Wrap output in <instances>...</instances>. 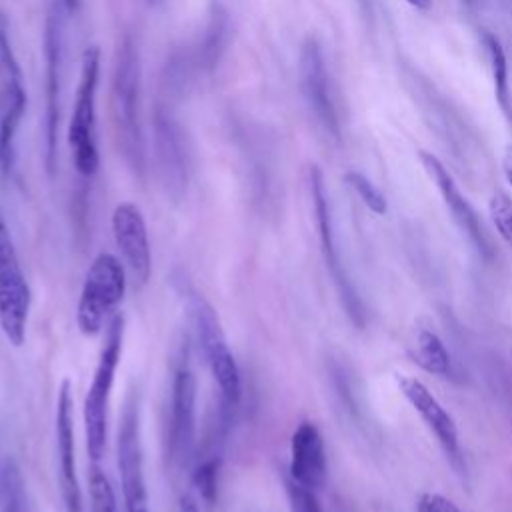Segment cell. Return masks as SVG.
Instances as JSON below:
<instances>
[{
    "label": "cell",
    "instance_id": "obj_1",
    "mask_svg": "<svg viewBox=\"0 0 512 512\" xmlns=\"http://www.w3.org/2000/svg\"><path fill=\"white\" fill-rule=\"evenodd\" d=\"M110 112L118 148L132 172L142 176L146 168V152L140 124V52L130 34H126L116 48Z\"/></svg>",
    "mask_w": 512,
    "mask_h": 512
},
{
    "label": "cell",
    "instance_id": "obj_2",
    "mask_svg": "<svg viewBox=\"0 0 512 512\" xmlns=\"http://www.w3.org/2000/svg\"><path fill=\"white\" fill-rule=\"evenodd\" d=\"M122 340H124V316L114 314L106 324L104 344L92 374V382L84 396L82 418L86 432V448L92 462H98L106 450L108 438V408L116 370L122 358Z\"/></svg>",
    "mask_w": 512,
    "mask_h": 512
},
{
    "label": "cell",
    "instance_id": "obj_3",
    "mask_svg": "<svg viewBox=\"0 0 512 512\" xmlns=\"http://www.w3.org/2000/svg\"><path fill=\"white\" fill-rule=\"evenodd\" d=\"M100 78V48L88 46L82 52L80 76L68 122V148L80 176H94L100 166L96 146V90Z\"/></svg>",
    "mask_w": 512,
    "mask_h": 512
},
{
    "label": "cell",
    "instance_id": "obj_4",
    "mask_svg": "<svg viewBox=\"0 0 512 512\" xmlns=\"http://www.w3.org/2000/svg\"><path fill=\"white\" fill-rule=\"evenodd\" d=\"M230 38V18L220 2H212L202 32L184 48L172 52L164 66V84L170 92H182L196 76L212 72Z\"/></svg>",
    "mask_w": 512,
    "mask_h": 512
},
{
    "label": "cell",
    "instance_id": "obj_5",
    "mask_svg": "<svg viewBox=\"0 0 512 512\" xmlns=\"http://www.w3.org/2000/svg\"><path fill=\"white\" fill-rule=\"evenodd\" d=\"M126 292L124 264L110 252H100L86 276L76 304V324L80 334L96 336L110 322Z\"/></svg>",
    "mask_w": 512,
    "mask_h": 512
},
{
    "label": "cell",
    "instance_id": "obj_6",
    "mask_svg": "<svg viewBox=\"0 0 512 512\" xmlns=\"http://www.w3.org/2000/svg\"><path fill=\"white\" fill-rule=\"evenodd\" d=\"M188 314L208 370L220 388L222 400L226 406L232 408L240 400L242 380L234 354L224 336L220 318L214 306L198 292H192L188 296Z\"/></svg>",
    "mask_w": 512,
    "mask_h": 512
},
{
    "label": "cell",
    "instance_id": "obj_7",
    "mask_svg": "<svg viewBox=\"0 0 512 512\" xmlns=\"http://www.w3.org/2000/svg\"><path fill=\"white\" fill-rule=\"evenodd\" d=\"M32 290L22 272L18 252L0 210V328L12 346L26 342Z\"/></svg>",
    "mask_w": 512,
    "mask_h": 512
},
{
    "label": "cell",
    "instance_id": "obj_8",
    "mask_svg": "<svg viewBox=\"0 0 512 512\" xmlns=\"http://www.w3.org/2000/svg\"><path fill=\"white\" fill-rule=\"evenodd\" d=\"M0 172L8 176L16 160V134L26 114L28 96L22 80V70L14 56L8 22L0 12Z\"/></svg>",
    "mask_w": 512,
    "mask_h": 512
},
{
    "label": "cell",
    "instance_id": "obj_9",
    "mask_svg": "<svg viewBox=\"0 0 512 512\" xmlns=\"http://www.w3.org/2000/svg\"><path fill=\"white\" fill-rule=\"evenodd\" d=\"M308 186H310V196H312V208H314V222H316V230H318V240H320V250L326 262V268L334 280V286L340 294V302L348 314V318L362 328L366 314H364V306L362 300L358 296V292L354 290L352 280L346 274V268L340 260L338 248H336V240H334V226H332V214H330V202H328V194H326V182H324V174L320 170L318 164H310L308 168Z\"/></svg>",
    "mask_w": 512,
    "mask_h": 512
},
{
    "label": "cell",
    "instance_id": "obj_10",
    "mask_svg": "<svg viewBox=\"0 0 512 512\" xmlns=\"http://www.w3.org/2000/svg\"><path fill=\"white\" fill-rule=\"evenodd\" d=\"M118 452V474L126 512H150L148 488L144 476V452L140 440V412L138 400L128 398L116 440Z\"/></svg>",
    "mask_w": 512,
    "mask_h": 512
},
{
    "label": "cell",
    "instance_id": "obj_11",
    "mask_svg": "<svg viewBox=\"0 0 512 512\" xmlns=\"http://www.w3.org/2000/svg\"><path fill=\"white\" fill-rule=\"evenodd\" d=\"M298 84L300 92L314 114L318 126L336 142L342 138L340 120L330 90V76L320 42L314 36H306L298 54Z\"/></svg>",
    "mask_w": 512,
    "mask_h": 512
},
{
    "label": "cell",
    "instance_id": "obj_12",
    "mask_svg": "<svg viewBox=\"0 0 512 512\" xmlns=\"http://www.w3.org/2000/svg\"><path fill=\"white\" fill-rule=\"evenodd\" d=\"M154 152L156 164L164 182V188L174 198H180L186 190L190 170V150L182 124L174 118L166 104H156L152 112Z\"/></svg>",
    "mask_w": 512,
    "mask_h": 512
},
{
    "label": "cell",
    "instance_id": "obj_13",
    "mask_svg": "<svg viewBox=\"0 0 512 512\" xmlns=\"http://www.w3.org/2000/svg\"><path fill=\"white\" fill-rule=\"evenodd\" d=\"M418 160H420L422 168L426 170V174L430 176V180L436 184V188H438L444 204L448 206L454 222L458 224V228L466 234V238L470 240V244L474 246L478 256L490 262L494 258V248L490 244V238L486 236L484 226H482L474 206L460 192V188L454 182L448 168L442 164V160L436 154H432L428 150H418Z\"/></svg>",
    "mask_w": 512,
    "mask_h": 512
},
{
    "label": "cell",
    "instance_id": "obj_14",
    "mask_svg": "<svg viewBox=\"0 0 512 512\" xmlns=\"http://www.w3.org/2000/svg\"><path fill=\"white\" fill-rule=\"evenodd\" d=\"M398 388L402 396L408 400V404L418 412L426 428L434 434L438 440L442 452L450 460V464L462 474L466 470L464 466V456L460 450V438H458V428L454 418L448 414V410L438 402V398L428 390L424 382H420L414 376H398L396 378Z\"/></svg>",
    "mask_w": 512,
    "mask_h": 512
},
{
    "label": "cell",
    "instance_id": "obj_15",
    "mask_svg": "<svg viewBox=\"0 0 512 512\" xmlns=\"http://www.w3.org/2000/svg\"><path fill=\"white\" fill-rule=\"evenodd\" d=\"M196 434V378L186 358L176 366L170 398L168 452L178 466H186Z\"/></svg>",
    "mask_w": 512,
    "mask_h": 512
},
{
    "label": "cell",
    "instance_id": "obj_16",
    "mask_svg": "<svg viewBox=\"0 0 512 512\" xmlns=\"http://www.w3.org/2000/svg\"><path fill=\"white\" fill-rule=\"evenodd\" d=\"M112 234L134 286H146L152 272V252L144 214L134 202H120L114 208Z\"/></svg>",
    "mask_w": 512,
    "mask_h": 512
},
{
    "label": "cell",
    "instance_id": "obj_17",
    "mask_svg": "<svg viewBox=\"0 0 512 512\" xmlns=\"http://www.w3.org/2000/svg\"><path fill=\"white\" fill-rule=\"evenodd\" d=\"M74 400L72 382L62 380L56 398V452H58V476L64 512H82V492L76 474V450H74Z\"/></svg>",
    "mask_w": 512,
    "mask_h": 512
},
{
    "label": "cell",
    "instance_id": "obj_18",
    "mask_svg": "<svg viewBox=\"0 0 512 512\" xmlns=\"http://www.w3.org/2000/svg\"><path fill=\"white\" fill-rule=\"evenodd\" d=\"M44 60H46V168L52 172L56 162V140L60 126V76H62V26L56 12L46 16L44 24Z\"/></svg>",
    "mask_w": 512,
    "mask_h": 512
},
{
    "label": "cell",
    "instance_id": "obj_19",
    "mask_svg": "<svg viewBox=\"0 0 512 512\" xmlns=\"http://www.w3.org/2000/svg\"><path fill=\"white\" fill-rule=\"evenodd\" d=\"M328 474L324 440L314 422H300L290 440V478L316 492L324 486Z\"/></svg>",
    "mask_w": 512,
    "mask_h": 512
},
{
    "label": "cell",
    "instance_id": "obj_20",
    "mask_svg": "<svg viewBox=\"0 0 512 512\" xmlns=\"http://www.w3.org/2000/svg\"><path fill=\"white\" fill-rule=\"evenodd\" d=\"M412 360L426 372L436 376L452 374V358L440 336L428 328H420L412 344Z\"/></svg>",
    "mask_w": 512,
    "mask_h": 512
},
{
    "label": "cell",
    "instance_id": "obj_21",
    "mask_svg": "<svg viewBox=\"0 0 512 512\" xmlns=\"http://www.w3.org/2000/svg\"><path fill=\"white\" fill-rule=\"evenodd\" d=\"M484 46L488 52V62H490V74H492V84H494V96L496 102L502 110V114L512 122V94H510V80H508V60L504 46L500 38L492 32H484Z\"/></svg>",
    "mask_w": 512,
    "mask_h": 512
},
{
    "label": "cell",
    "instance_id": "obj_22",
    "mask_svg": "<svg viewBox=\"0 0 512 512\" xmlns=\"http://www.w3.org/2000/svg\"><path fill=\"white\" fill-rule=\"evenodd\" d=\"M0 512H30L26 482L12 456L0 464Z\"/></svg>",
    "mask_w": 512,
    "mask_h": 512
},
{
    "label": "cell",
    "instance_id": "obj_23",
    "mask_svg": "<svg viewBox=\"0 0 512 512\" xmlns=\"http://www.w3.org/2000/svg\"><path fill=\"white\" fill-rule=\"evenodd\" d=\"M344 180L358 194V198L366 204L368 210H372L374 214H386V210H388L386 196L368 176H364L362 172L350 170L344 174Z\"/></svg>",
    "mask_w": 512,
    "mask_h": 512
},
{
    "label": "cell",
    "instance_id": "obj_24",
    "mask_svg": "<svg viewBox=\"0 0 512 512\" xmlns=\"http://www.w3.org/2000/svg\"><path fill=\"white\" fill-rule=\"evenodd\" d=\"M88 486H90V512H118L112 484L98 466L90 468Z\"/></svg>",
    "mask_w": 512,
    "mask_h": 512
},
{
    "label": "cell",
    "instance_id": "obj_25",
    "mask_svg": "<svg viewBox=\"0 0 512 512\" xmlns=\"http://www.w3.org/2000/svg\"><path fill=\"white\" fill-rule=\"evenodd\" d=\"M488 214L496 232L512 250V198L502 190L494 192L488 200Z\"/></svg>",
    "mask_w": 512,
    "mask_h": 512
},
{
    "label": "cell",
    "instance_id": "obj_26",
    "mask_svg": "<svg viewBox=\"0 0 512 512\" xmlns=\"http://www.w3.org/2000/svg\"><path fill=\"white\" fill-rule=\"evenodd\" d=\"M218 470H220V456L212 454L208 458H204L196 470H194V484L200 492V496L212 504L216 500V492H218Z\"/></svg>",
    "mask_w": 512,
    "mask_h": 512
},
{
    "label": "cell",
    "instance_id": "obj_27",
    "mask_svg": "<svg viewBox=\"0 0 512 512\" xmlns=\"http://www.w3.org/2000/svg\"><path fill=\"white\" fill-rule=\"evenodd\" d=\"M286 494H288L290 512H322L316 494L312 490L296 484L292 478L286 480Z\"/></svg>",
    "mask_w": 512,
    "mask_h": 512
},
{
    "label": "cell",
    "instance_id": "obj_28",
    "mask_svg": "<svg viewBox=\"0 0 512 512\" xmlns=\"http://www.w3.org/2000/svg\"><path fill=\"white\" fill-rule=\"evenodd\" d=\"M416 512H460V508L442 494L424 492L416 502Z\"/></svg>",
    "mask_w": 512,
    "mask_h": 512
},
{
    "label": "cell",
    "instance_id": "obj_29",
    "mask_svg": "<svg viewBox=\"0 0 512 512\" xmlns=\"http://www.w3.org/2000/svg\"><path fill=\"white\" fill-rule=\"evenodd\" d=\"M502 172L506 182L512 186V144H506L504 152H502Z\"/></svg>",
    "mask_w": 512,
    "mask_h": 512
},
{
    "label": "cell",
    "instance_id": "obj_30",
    "mask_svg": "<svg viewBox=\"0 0 512 512\" xmlns=\"http://www.w3.org/2000/svg\"><path fill=\"white\" fill-rule=\"evenodd\" d=\"M416 10H428L432 6V0H406Z\"/></svg>",
    "mask_w": 512,
    "mask_h": 512
},
{
    "label": "cell",
    "instance_id": "obj_31",
    "mask_svg": "<svg viewBox=\"0 0 512 512\" xmlns=\"http://www.w3.org/2000/svg\"><path fill=\"white\" fill-rule=\"evenodd\" d=\"M62 4H64V8L68 10V12H76L78 10V4H80V0H60Z\"/></svg>",
    "mask_w": 512,
    "mask_h": 512
},
{
    "label": "cell",
    "instance_id": "obj_32",
    "mask_svg": "<svg viewBox=\"0 0 512 512\" xmlns=\"http://www.w3.org/2000/svg\"><path fill=\"white\" fill-rule=\"evenodd\" d=\"M508 4H510V8H512V0H508Z\"/></svg>",
    "mask_w": 512,
    "mask_h": 512
},
{
    "label": "cell",
    "instance_id": "obj_33",
    "mask_svg": "<svg viewBox=\"0 0 512 512\" xmlns=\"http://www.w3.org/2000/svg\"><path fill=\"white\" fill-rule=\"evenodd\" d=\"M150 2H154V0H150Z\"/></svg>",
    "mask_w": 512,
    "mask_h": 512
}]
</instances>
